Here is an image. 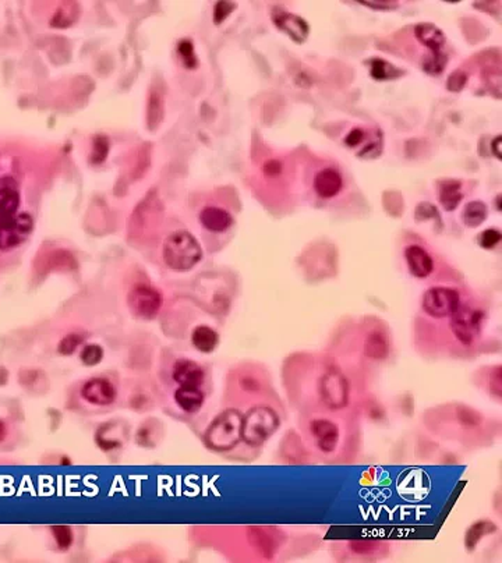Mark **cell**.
Masks as SVG:
<instances>
[{
    "mask_svg": "<svg viewBox=\"0 0 502 563\" xmlns=\"http://www.w3.org/2000/svg\"><path fill=\"white\" fill-rule=\"evenodd\" d=\"M201 256L200 244L189 232H175L163 243V259L170 269L189 271L200 262Z\"/></svg>",
    "mask_w": 502,
    "mask_h": 563,
    "instance_id": "obj_1",
    "label": "cell"
},
{
    "mask_svg": "<svg viewBox=\"0 0 502 563\" xmlns=\"http://www.w3.org/2000/svg\"><path fill=\"white\" fill-rule=\"evenodd\" d=\"M242 414L235 409L222 411L208 427L205 442L215 451L232 449L242 438Z\"/></svg>",
    "mask_w": 502,
    "mask_h": 563,
    "instance_id": "obj_2",
    "label": "cell"
},
{
    "mask_svg": "<svg viewBox=\"0 0 502 563\" xmlns=\"http://www.w3.org/2000/svg\"><path fill=\"white\" fill-rule=\"evenodd\" d=\"M279 427L275 410L267 406L251 409L242 421V438L250 446L262 445Z\"/></svg>",
    "mask_w": 502,
    "mask_h": 563,
    "instance_id": "obj_3",
    "label": "cell"
},
{
    "mask_svg": "<svg viewBox=\"0 0 502 563\" xmlns=\"http://www.w3.org/2000/svg\"><path fill=\"white\" fill-rule=\"evenodd\" d=\"M414 35L419 42L431 51V57L424 63V69L430 74H438L444 70L448 59L443 53L445 45L444 32L430 23H421L414 27Z\"/></svg>",
    "mask_w": 502,
    "mask_h": 563,
    "instance_id": "obj_4",
    "label": "cell"
},
{
    "mask_svg": "<svg viewBox=\"0 0 502 563\" xmlns=\"http://www.w3.org/2000/svg\"><path fill=\"white\" fill-rule=\"evenodd\" d=\"M483 318L484 315L480 309H474L460 303V306L451 315L452 332L456 339L465 346L472 345L480 333Z\"/></svg>",
    "mask_w": 502,
    "mask_h": 563,
    "instance_id": "obj_5",
    "label": "cell"
},
{
    "mask_svg": "<svg viewBox=\"0 0 502 563\" xmlns=\"http://www.w3.org/2000/svg\"><path fill=\"white\" fill-rule=\"evenodd\" d=\"M320 396L322 403L329 409H341L346 406L349 398V385L346 378L339 371H327L320 379Z\"/></svg>",
    "mask_w": 502,
    "mask_h": 563,
    "instance_id": "obj_6",
    "label": "cell"
},
{
    "mask_svg": "<svg viewBox=\"0 0 502 563\" xmlns=\"http://www.w3.org/2000/svg\"><path fill=\"white\" fill-rule=\"evenodd\" d=\"M34 222L28 213H16L0 222V250H10L23 244L33 232Z\"/></svg>",
    "mask_w": 502,
    "mask_h": 563,
    "instance_id": "obj_7",
    "label": "cell"
},
{
    "mask_svg": "<svg viewBox=\"0 0 502 563\" xmlns=\"http://www.w3.org/2000/svg\"><path fill=\"white\" fill-rule=\"evenodd\" d=\"M459 306V293L451 288H431L423 297V309L433 318L451 316Z\"/></svg>",
    "mask_w": 502,
    "mask_h": 563,
    "instance_id": "obj_8",
    "label": "cell"
},
{
    "mask_svg": "<svg viewBox=\"0 0 502 563\" xmlns=\"http://www.w3.org/2000/svg\"><path fill=\"white\" fill-rule=\"evenodd\" d=\"M129 306L137 316L152 318L162 307V296L151 286L139 285L129 295Z\"/></svg>",
    "mask_w": 502,
    "mask_h": 563,
    "instance_id": "obj_9",
    "label": "cell"
},
{
    "mask_svg": "<svg viewBox=\"0 0 502 563\" xmlns=\"http://www.w3.org/2000/svg\"><path fill=\"white\" fill-rule=\"evenodd\" d=\"M310 431L317 448L322 454H332L337 449L339 442V428L335 422L327 418H317L311 421Z\"/></svg>",
    "mask_w": 502,
    "mask_h": 563,
    "instance_id": "obj_10",
    "label": "cell"
},
{
    "mask_svg": "<svg viewBox=\"0 0 502 563\" xmlns=\"http://www.w3.org/2000/svg\"><path fill=\"white\" fill-rule=\"evenodd\" d=\"M81 395L91 405L107 406L113 403L116 398V391L110 381L105 378H94L86 382L81 389Z\"/></svg>",
    "mask_w": 502,
    "mask_h": 563,
    "instance_id": "obj_11",
    "label": "cell"
},
{
    "mask_svg": "<svg viewBox=\"0 0 502 563\" xmlns=\"http://www.w3.org/2000/svg\"><path fill=\"white\" fill-rule=\"evenodd\" d=\"M274 23L279 30L286 32L293 41L296 42H304L308 37L310 28L308 24L296 14L286 13V11H279L274 14Z\"/></svg>",
    "mask_w": 502,
    "mask_h": 563,
    "instance_id": "obj_12",
    "label": "cell"
},
{
    "mask_svg": "<svg viewBox=\"0 0 502 563\" xmlns=\"http://www.w3.org/2000/svg\"><path fill=\"white\" fill-rule=\"evenodd\" d=\"M404 258L410 273L416 278H427L434 269L433 258L420 246H409L404 250Z\"/></svg>",
    "mask_w": 502,
    "mask_h": 563,
    "instance_id": "obj_13",
    "label": "cell"
},
{
    "mask_svg": "<svg viewBox=\"0 0 502 563\" xmlns=\"http://www.w3.org/2000/svg\"><path fill=\"white\" fill-rule=\"evenodd\" d=\"M204 369L192 360H177L173 365V379L180 386H199L204 382Z\"/></svg>",
    "mask_w": 502,
    "mask_h": 563,
    "instance_id": "obj_14",
    "label": "cell"
},
{
    "mask_svg": "<svg viewBox=\"0 0 502 563\" xmlns=\"http://www.w3.org/2000/svg\"><path fill=\"white\" fill-rule=\"evenodd\" d=\"M344 186L342 176L335 169H324L314 179V190L322 198L335 197Z\"/></svg>",
    "mask_w": 502,
    "mask_h": 563,
    "instance_id": "obj_15",
    "label": "cell"
},
{
    "mask_svg": "<svg viewBox=\"0 0 502 563\" xmlns=\"http://www.w3.org/2000/svg\"><path fill=\"white\" fill-rule=\"evenodd\" d=\"M200 222L206 230L221 233V232L228 230L232 226L233 219H232V215L222 208L206 206L201 211Z\"/></svg>",
    "mask_w": 502,
    "mask_h": 563,
    "instance_id": "obj_16",
    "label": "cell"
},
{
    "mask_svg": "<svg viewBox=\"0 0 502 563\" xmlns=\"http://www.w3.org/2000/svg\"><path fill=\"white\" fill-rule=\"evenodd\" d=\"M175 401L186 413H196L204 405V393L199 386H180L175 393Z\"/></svg>",
    "mask_w": 502,
    "mask_h": 563,
    "instance_id": "obj_17",
    "label": "cell"
},
{
    "mask_svg": "<svg viewBox=\"0 0 502 563\" xmlns=\"http://www.w3.org/2000/svg\"><path fill=\"white\" fill-rule=\"evenodd\" d=\"M192 342H193V346L197 350H200L201 353H211L215 350V348L219 342V336L212 328H209L206 325H201L193 331Z\"/></svg>",
    "mask_w": 502,
    "mask_h": 563,
    "instance_id": "obj_18",
    "label": "cell"
},
{
    "mask_svg": "<svg viewBox=\"0 0 502 563\" xmlns=\"http://www.w3.org/2000/svg\"><path fill=\"white\" fill-rule=\"evenodd\" d=\"M364 353L370 359H385L390 353V345L387 338L381 332H371L364 342Z\"/></svg>",
    "mask_w": 502,
    "mask_h": 563,
    "instance_id": "obj_19",
    "label": "cell"
},
{
    "mask_svg": "<svg viewBox=\"0 0 502 563\" xmlns=\"http://www.w3.org/2000/svg\"><path fill=\"white\" fill-rule=\"evenodd\" d=\"M463 194L460 193V183L459 182H447L441 187L440 201L447 211H453L462 201Z\"/></svg>",
    "mask_w": 502,
    "mask_h": 563,
    "instance_id": "obj_20",
    "label": "cell"
},
{
    "mask_svg": "<svg viewBox=\"0 0 502 563\" xmlns=\"http://www.w3.org/2000/svg\"><path fill=\"white\" fill-rule=\"evenodd\" d=\"M487 218V206L481 201H473L466 205L463 211V220L469 227L480 226Z\"/></svg>",
    "mask_w": 502,
    "mask_h": 563,
    "instance_id": "obj_21",
    "label": "cell"
},
{
    "mask_svg": "<svg viewBox=\"0 0 502 563\" xmlns=\"http://www.w3.org/2000/svg\"><path fill=\"white\" fill-rule=\"evenodd\" d=\"M371 66V76L378 80V81H384V80H392L401 76V71L394 67L391 63L383 60V59H373L370 61Z\"/></svg>",
    "mask_w": 502,
    "mask_h": 563,
    "instance_id": "obj_22",
    "label": "cell"
},
{
    "mask_svg": "<svg viewBox=\"0 0 502 563\" xmlns=\"http://www.w3.org/2000/svg\"><path fill=\"white\" fill-rule=\"evenodd\" d=\"M50 531H52V535H53L54 543H56V545H57L59 550L67 551V550L73 545L74 534H73V531H71L70 527H66V526H53V527H50Z\"/></svg>",
    "mask_w": 502,
    "mask_h": 563,
    "instance_id": "obj_23",
    "label": "cell"
},
{
    "mask_svg": "<svg viewBox=\"0 0 502 563\" xmlns=\"http://www.w3.org/2000/svg\"><path fill=\"white\" fill-rule=\"evenodd\" d=\"M81 343H83V338H81L80 335H77V333H70V335L64 336V338L60 340L57 350H59V353L63 355V356H70V355H73V353L77 350V348H78Z\"/></svg>",
    "mask_w": 502,
    "mask_h": 563,
    "instance_id": "obj_24",
    "label": "cell"
},
{
    "mask_svg": "<svg viewBox=\"0 0 502 563\" xmlns=\"http://www.w3.org/2000/svg\"><path fill=\"white\" fill-rule=\"evenodd\" d=\"M80 359L86 365H90V367L97 365L103 359V349L98 345L86 346L80 353Z\"/></svg>",
    "mask_w": 502,
    "mask_h": 563,
    "instance_id": "obj_25",
    "label": "cell"
},
{
    "mask_svg": "<svg viewBox=\"0 0 502 563\" xmlns=\"http://www.w3.org/2000/svg\"><path fill=\"white\" fill-rule=\"evenodd\" d=\"M162 100L158 94H151L150 105H148V124L151 129L155 126L158 127L160 119H162Z\"/></svg>",
    "mask_w": 502,
    "mask_h": 563,
    "instance_id": "obj_26",
    "label": "cell"
},
{
    "mask_svg": "<svg viewBox=\"0 0 502 563\" xmlns=\"http://www.w3.org/2000/svg\"><path fill=\"white\" fill-rule=\"evenodd\" d=\"M177 52H179L180 57L183 60V63L189 69H193V67L197 66V57H196V53H194L193 44L190 41H182L179 44V47H177Z\"/></svg>",
    "mask_w": 502,
    "mask_h": 563,
    "instance_id": "obj_27",
    "label": "cell"
},
{
    "mask_svg": "<svg viewBox=\"0 0 502 563\" xmlns=\"http://www.w3.org/2000/svg\"><path fill=\"white\" fill-rule=\"evenodd\" d=\"M109 153V141L106 137L103 136H98L94 140V148H93V154H91V160L93 163H100L105 160V158L107 156Z\"/></svg>",
    "mask_w": 502,
    "mask_h": 563,
    "instance_id": "obj_28",
    "label": "cell"
},
{
    "mask_svg": "<svg viewBox=\"0 0 502 563\" xmlns=\"http://www.w3.org/2000/svg\"><path fill=\"white\" fill-rule=\"evenodd\" d=\"M500 240H501V233H500L498 230H496V229L484 230V232L479 236V243H480V246H481L483 249H486V250L494 249V247L500 243Z\"/></svg>",
    "mask_w": 502,
    "mask_h": 563,
    "instance_id": "obj_29",
    "label": "cell"
},
{
    "mask_svg": "<svg viewBox=\"0 0 502 563\" xmlns=\"http://www.w3.org/2000/svg\"><path fill=\"white\" fill-rule=\"evenodd\" d=\"M235 8H236V4L230 3V1H218L214 8V21L216 24H221Z\"/></svg>",
    "mask_w": 502,
    "mask_h": 563,
    "instance_id": "obj_30",
    "label": "cell"
},
{
    "mask_svg": "<svg viewBox=\"0 0 502 563\" xmlns=\"http://www.w3.org/2000/svg\"><path fill=\"white\" fill-rule=\"evenodd\" d=\"M466 74L463 73V71H455V73H452L451 76H450V80H448V90L452 91V93H459L463 87H465V84H466Z\"/></svg>",
    "mask_w": 502,
    "mask_h": 563,
    "instance_id": "obj_31",
    "label": "cell"
},
{
    "mask_svg": "<svg viewBox=\"0 0 502 563\" xmlns=\"http://www.w3.org/2000/svg\"><path fill=\"white\" fill-rule=\"evenodd\" d=\"M363 138H364L363 130H361V129H353L351 133L346 136L345 143H346L349 147H357V146L363 141Z\"/></svg>",
    "mask_w": 502,
    "mask_h": 563,
    "instance_id": "obj_32",
    "label": "cell"
},
{
    "mask_svg": "<svg viewBox=\"0 0 502 563\" xmlns=\"http://www.w3.org/2000/svg\"><path fill=\"white\" fill-rule=\"evenodd\" d=\"M265 174L268 176H276L281 173V163L278 160H269L265 163Z\"/></svg>",
    "mask_w": 502,
    "mask_h": 563,
    "instance_id": "obj_33",
    "label": "cell"
},
{
    "mask_svg": "<svg viewBox=\"0 0 502 563\" xmlns=\"http://www.w3.org/2000/svg\"><path fill=\"white\" fill-rule=\"evenodd\" d=\"M360 3L374 7V8H391L392 6H397V4H392L395 1H360Z\"/></svg>",
    "mask_w": 502,
    "mask_h": 563,
    "instance_id": "obj_34",
    "label": "cell"
},
{
    "mask_svg": "<svg viewBox=\"0 0 502 563\" xmlns=\"http://www.w3.org/2000/svg\"><path fill=\"white\" fill-rule=\"evenodd\" d=\"M501 136H498L493 143H491V147H493V153L494 155L498 158V159H501Z\"/></svg>",
    "mask_w": 502,
    "mask_h": 563,
    "instance_id": "obj_35",
    "label": "cell"
},
{
    "mask_svg": "<svg viewBox=\"0 0 502 563\" xmlns=\"http://www.w3.org/2000/svg\"><path fill=\"white\" fill-rule=\"evenodd\" d=\"M6 437H7V427H6L4 421L0 420V444L6 439Z\"/></svg>",
    "mask_w": 502,
    "mask_h": 563,
    "instance_id": "obj_36",
    "label": "cell"
}]
</instances>
